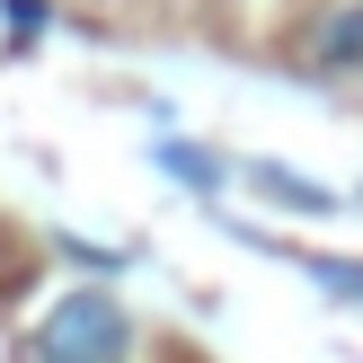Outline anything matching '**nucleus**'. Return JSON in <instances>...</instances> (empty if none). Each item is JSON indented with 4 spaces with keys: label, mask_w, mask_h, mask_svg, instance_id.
<instances>
[{
    "label": "nucleus",
    "mask_w": 363,
    "mask_h": 363,
    "mask_svg": "<svg viewBox=\"0 0 363 363\" xmlns=\"http://www.w3.org/2000/svg\"><path fill=\"white\" fill-rule=\"evenodd\" d=\"M311 71H363V0H337L311 18Z\"/></svg>",
    "instance_id": "f03ea898"
},
{
    "label": "nucleus",
    "mask_w": 363,
    "mask_h": 363,
    "mask_svg": "<svg viewBox=\"0 0 363 363\" xmlns=\"http://www.w3.org/2000/svg\"><path fill=\"white\" fill-rule=\"evenodd\" d=\"M169 169H177V177H195V186H213V177H222L204 151H169Z\"/></svg>",
    "instance_id": "39448f33"
},
{
    "label": "nucleus",
    "mask_w": 363,
    "mask_h": 363,
    "mask_svg": "<svg viewBox=\"0 0 363 363\" xmlns=\"http://www.w3.org/2000/svg\"><path fill=\"white\" fill-rule=\"evenodd\" d=\"M124 354H133V319H124L106 293L53 301L45 328H35V363H124Z\"/></svg>",
    "instance_id": "f257e3e1"
},
{
    "label": "nucleus",
    "mask_w": 363,
    "mask_h": 363,
    "mask_svg": "<svg viewBox=\"0 0 363 363\" xmlns=\"http://www.w3.org/2000/svg\"><path fill=\"white\" fill-rule=\"evenodd\" d=\"M311 266L319 284H328V293H346V301H363V266H337V257H301Z\"/></svg>",
    "instance_id": "20e7f679"
},
{
    "label": "nucleus",
    "mask_w": 363,
    "mask_h": 363,
    "mask_svg": "<svg viewBox=\"0 0 363 363\" xmlns=\"http://www.w3.org/2000/svg\"><path fill=\"white\" fill-rule=\"evenodd\" d=\"M257 186L275 195V204H293V213H337V195L319 186V177H301V169H275V160L257 169Z\"/></svg>",
    "instance_id": "7ed1b4c3"
}]
</instances>
